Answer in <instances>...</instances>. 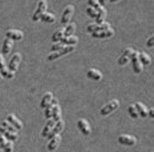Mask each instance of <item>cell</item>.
<instances>
[{
    "mask_svg": "<svg viewBox=\"0 0 154 152\" xmlns=\"http://www.w3.org/2000/svg\"><path fill=\"white\" fill-rule=\"evenodd\" d=\"M75 51V46H64L63 49H61V51H52L51 54L47 56V60L48 61H54V60H57L59 57L63 56L66 54H68V53H71V51Z\"/></svg>",
    "mask_w": 154,
    "mask_h": 152,
    "instance_id": "obj_1",
    "label": "cell"
},
{
    "mask_svg": "<svg viewBox=\"0 0 154 152\" xmlns=\"http://www.w3.org/2000/svg\"><path fill=\"white\" fill-rule=\"evenodd\" d=\"M119 107H120L119 101H117V100H113V101H110L109 103H107L105 107L101 108L100 114H101V115H108V114H110L112 112H114Z\"/></svg>",
    "mask_w": 154,
    "mask_h": 152,
    "instance_id": "obj_2",
    "label": "cell"
},
{
    "mask_svg": "<svg viewBox=\"0 0 154 152\" xmlns=\"http://www.w3.org/2000/svg\"><path fill=\"white\" fill-rule=\"evenodd\" d=\"M46 9H47V2H46V0H40L38 2V5H37V9H36V12H35L33 16H32V21H35V22L39 21L40 16L45 13Z\"/></svg>",
    "mask_w": 154,
    "mask_h": 152,
    "instance_id": "obj_3",
    "label": "cell"
},
{
    "mask_svg": "<svg viewBox=\"0 0 154 152\" xmlns=\"http://www.w3.org/2000/svg\"><path fill=\"white\" fill-rule=\"evenodd\" d=\"M130 60L132 61V69H134V71L136 73H140L143 71V64H141V62L138 58V51H132V54L130 55Z\"/></svg>",
    "mask_w": 154,
    "mask_h": 152,
    "instance_id": "obj_4",
    "label": "cell"
},
{
    "mask_svg": "<svg viewBox=\"0 0 154 152\" xmlns=\"http://www.w3.org/2000/svg\"><path fill=\"white\" fill-rule=\"evenodd\" d=\"M110 28V24L107 23V22H103L101 24H90V25H88L86 28V31L89 32V33H92V32H99V31H103V30H107Z\"/></svg>",
    "mask_w": 154,
    "mask_h": 152,
    "instance_id": "obj_5",
    "label": "cell"
},
{
    "mask_svg": "<svg viewBox=\"0 0 154 152\" xmlns=\"http://www.w3.org/2000/svg\"><path fill=\"white\" fill-rule=\"evenodd\" d=\"M72 14H74V6L69 5L68 7H66V9L63 10V14H62V17H61V23L67 25L69 23V21H70Z\"/></svg>",
    "mask_w": 154,
    "mask_h": 152,
    "instance_id": "obj_6",
    "label": "cell"
},
{
    "mask_svg": "<svg viewBox=\"0 0 154 152\" xmlns=\"http://www.w3.org/2000/svg\"><path fill=\"white\" fill-rule=\"evenodd\" d=\"M64 128V122L62 120H59L57 121L55 124H54V127L52 128V130L50 132V134L47 135V137H48V139H51L53 136H55V135H58V134H60L62 130H63Z\"/></svg>",
    "mask_w": 154,
    "mask_h": 152,
    "instance_id": "obj_7",
    "label": "cell"
},
{
    "mask_svg": "<svg viewBox=\"0 0 154 152\" xmlns=\"http://www.w3.org/2000/svg\"><path fill=\"white\" fill-rule=\"evenodd\" d=\"M119 143H121L123 145H128V146H132L137 143V139L134 136H130V135H121L119 136Z\"/></svg>",
    "mask_w": 154,
    "mask_h": 152,
    "instance_id": "obj_8",
    "label": "cell"
},
{
    "mask_svg": "<svg viewBox=\"0 0 154 152\" xmlns=\"http://www.w3.org/2000/svg\"><path fill=\"white\" fill-rule=\"evenodd\" d=\"M114 36V30L112 28H109L107 30H103V31H99V32H92V37L93 38H98V39H103V38H110Z\"/></svg>",
    "mask_w": 154,
    "mask_h": 152,
    "instance_id": "obj_9",
    "label": "cell"
},
{
    "mask_svg": "<svg viewBox=\"0 0 154 152\" xmlns=\"http://www.w3.org/2000/svg\"><path fill=\"white\" fill-rule=\"evenodd\" d=\"M21 62V55H20L19 53H16V54H14L13 57L11 58V61H9V64H8V69L11 70L12 72H15L17 68H19V64Z\"/></svg>",
    "mask_w": 154,
    "mask_h": 152,
    "instance_id": "obj_10",
    "label": "cell"
},
{
    "mask_svg": "<svg viewBox=\"0 0 154 152\" xmlns=\"http://www.w3.org/2000/svg\"><path fill=\"white\" fill-rule=\"evenodd\" d=\"M77 126L79 128V130L84 134V135H89L91 133V128L89 122L85 120V119H79L77 121Z\"/></svg>",
    "mask_w": 154,
    "mask_h": 152,
    "instance_id": "obj_11",
    "label": "cell"
},
{
    "mask_svg": "<svg viewBox=\"0 0 154 152\" xmlns=\"http://www.w3.org/2000/svg\"><path fill=\"white\" fill-rule=\"evenodd\" d=\"M60 141H61V137H60L59 134L58 135H55V136H53V137L50 139L48 144H47V150H48V151H54V150L59 146Z\"/></svg>",
    "mask_w": 154,
    "mask_h": 152,
    "instance_id": "obj_12",
    "label": "cell"
},
{
    "mask_svg": "<svg viewBox=\"0 0 154 152\" xmlns=\"http://www.w3.org/2000/svg\"><path fill=\"white\" fill-rule=\"evenodd\" d=\"M6 38H9L12 39V40L17 41V40H21V39L23 38V33L19 31V30H8L6 32Z\"/></svg>",
    "mask_w": 154,
    "mask_h": 152,
    "instance_id": "obj_13",
    "label": "cell"
},
{
    "mask_svg": "<svg viewBox=\"0 0 154 152\" xmlns=\"http://www.w3.org/2000/svg\"><path fill=\"white\" fill-rule=\"evenodd\" d=\"M86 76H88V78H89V79L96 80V81H99V80H101V78H103V75H101V72H100V71H98V70H94V69L88 70V72H86Z\"/></svg>",
    "mask_w": 154,
    "mask_h": 152,
    "instance_id": "obj_14",
    "label": "cell"
},
{
    "mask_svg": "<svg viewBox=\"0 0 154 152\" xmlns=\"http://www.w3.org/2000/svg\"><path fill=\"white\" fill-rule=\"evenodd\" d=\"M0 133H2V135H4L8 141H12V142H15L16 139H19L17 134H14V133H12V132H8L6 128H4L2 126L0 127Z\"/></svg>",
    "mask_w": 154,
    "mask_h": 152,
    "instance_id": "obj_15",
    "label": "cell"
},
{
    "mask_svg": "<svg viewBox=\"0 0 154 152\" xmlns=\"http://www.w3.org/2000/svg\"><path fill=\"white\" fill-rule=\"evenodd\" d=\"M135 105H136V108H137L138 113H139V117H143V118L148 117V109L146 108L141 102H137Z\"/></svg>",
    "mask_w": 154,
    "mask_h": 152,
    "instance_id": "obj_16",
    "label": "cell"
},
{
    "mask_svg": "<svg viewBox=\"0 0 154 152\" xmlns=\"http://www.w3.org/2000/svg\"><path fill=\"white\" fill-rule=\"evenodd\" d=\"M54 124H55V121L53 120V119H47V122H46L45 127H44V129H43V132H42V136L43 137H47V135L50 134V132L52 130V128L54 127Z\"/></svg>",
    "mask_w": 154,
    "mask_h": 152,
    "instance_id": "obj_17",
    "label": "cell"
},
{
    "mask_svg": "<svg viewBox=\"0 0 154 152\" xmlns=\"http://www.w3.org/2000/svg\"><path fill=\"white\" fill-rule=\"evenodd\" d=\"M12 47H13V40L9 38H6L4 40V44H2V49H1V51H2V54H4V55L9 54Z\"/></svg>",
    "mask_w": 154,
    "mask_h": 152,
    "instance_id": "obj_18",
    "label": "cell"
},
{
    "mask_svg": "<svg viewBox=\"0 0 154 152\" xmlns=\"http://www.w3.org/2000/svg\"><path fill=\"white\" fill-rule=\"evenodd\" d=\"M7 121H9L16 129H19V130L22 129V122H21L14 114H8V115H7Z\"/></svg>",
    "mask_w": 154,
    "mask_h": 152,
    "instance_id": "obj_19",
    "label": "cell"
},
{
    "mask_svg": "<svg viewBox=\"0 0 154 152\" xmlns=\"http://www.w3.org/2000/svg\"><path fill=\"white\" fill-rule=\"evenodd\" d=\"M64 46H75V45L78 42V38L77 37H72V36H69V37H63L61 39V41Z\"/></svg>",
    "mask_w": 154,
    "mask_h": 152,
    "instance_id": "obj_20",
    "label": "cell"
},
{
    "mask_svg": "<svg viewBox=\"0 0 154 152\" xmlns=\"http://www.w3.org/2000/svg\"><path fill=\"white\" fill-rule=\"evenodd\" d=\"M106 9L103 8V7H100L99 9H98V14H97V17H96V23L98 24H101L105 22V19H106Z\"/></svg>",
    "mask_w": 154,
    "mask_h": 152,
    "instance_id": "obj_21",
    "label": "cell"
},
{
    "mask_svg": "<svg viewBox=\"0 0 154 152\" xmlns=\"http://www.w3.org/2000/svg\"><path fill=\"white\" fill-rule=\"evenodd\" d=\"M52 119L55 122L61 120V110H60V107L58 105V103L53 105V109H52Z\"/></svg>",
    "mask_w": 154,
    "mask_h": 152,
    "instance_id": "obj_22",
    "label": "cell"
},
{
    "mask_svg": "<svg viewBox=\"0 0 154 152\" xmlns=\"http://www.w3.org/2000/svg\"><path fill=\"white\" fill-rule=\"evenodd\" d=\"M138 58H139V61L141 62V64H144V65H148V64H151V62H152L151 56H148L147 54L144 53V51L138 53Z\"/></svg>",
    "mask_w": 154,
    "mask_h": 152,
    "instance_id": "obj_23",
    "label": "cell"
},
{
    "mask_svg": "<svg viewBox=\"0 0 154 152\" xmlns=\"http://www.w3.org/2000/svg\"><path fill=\"white\" fill-rule=\"evenodd\" d=\"M52 100H53V95H52V93H46L45 95L43 96L42 101H40V108L45 109V107L48 104V103H51Z\"/></svg>",
    "mask_w": 154,
    "mask_h": 152,
    "instance_id": "obj_24",
    "label": "cell"
},
{
    "mask_svg": "<svg viewBox=\"0 0 154 152\" xmlns=\"http://www.w3.org/2000/svg\"><path fill=\"white\" fill-rule=\"evenodd\" d=\"M40 21L42 22H45V23H54L55 22V16L51 13H44L40 16Z\"/></svg>",
    "mask_w": 154,
    "mask_h": 152,
    "instance_id": "obj_25",
    "label": "cell"
},
{
    "mask_svg": "<svg viewBox=\"0 0 154 152\" xmlns=\"http://www.w3.org/2000/svg\"><path fill=\"white\" fill-rule=\"evenodd\" d=\"M76 30V25L74 23H70V24H67V26L64 28L63 30V37H69L71 36Z\"/></svg>",
    "mask_w": 154,
    "mask_h": 152,
    "instance_id": "obj_26",
    "label": "cell"
},
{
    "mask_svg": "<svg viewBox=\"0 0 154 152\" xmlns=\"http://www.w3.org/2000/svg\"><path fill=\"white\" fill-rule=\"evenodd\" d=\"M62 38H63V30H57L52 36V41L53 42H59V41H61Z\"/></svg>",
    "mask_w": 154,
    "mask_h": 152,
    "instance_id": "obj_27",
    "label": "cell"
},
{
    "mask_svg": "<svg viewBox=\"0 0 154 152\" xmlns=\"http://www.w3.org/2000/svg\"><path fill=\"white\" fill-rule=\"evenodd\" d=\"M1 126L4 127V128H6L8 132H12V133H14V134H17V132H19V129H16L9 121H7V120L4 121V122L1 124Z\"/></svg>",
    "mask_w": 154,
    "mask_h": 152,
    "instance_id": "obj_28",
    "label": "cell"
},
{
    "mask_svg": "<svg viewBox=\"0 0 154 152\" xmlns=\"http://www.w3.org/2000/svg\"><path fill=\"white\" fill-rule=\"evenodd\" d=\"M0 75L4 77V78H7V79H12L14 77V72H12L9 69H6L4 68L2 70H0Z\"/></svg>",
    "mask_w": 154,
    "mask_h": 152,
    "instance_id": "obj_29",
    "label": "cell"
},
{
    "mask_svg": "<svg viewBox=\"0 0 154 152\" xmlns=\"http://www.w3.org/2000/svg\"><path fill=\"white\" fill-rule=\"evenodd\" d=\"M128 112H129V114L132 117V118H138V117H139V113H138V111H137V108H136L135 104L129 105Z\"/></svg>",
    "mask_w": 154,
    "mask_h": 152,
    "instance_id": "obj_30",
    "label": "cell"
},
{
    "mask_svg": "<svg viewBox=\"0 0 154 152\" xmlns=\"http://www.w3.org/2000/svg\"><path fill=\"white\" fill-rule=\"evenodd\" d=\"M53 103H48L45 107V118L46 119H51L52 118V109H53Z\"/></svg>",
    "mask_w": 154,
    "mask_h": 152,
    "instance_id": "obj_31",
    "label": "cell"
},
{
    "mask_svg": "<svg viewBox=\"0 0 154 152\" xmlns=\"http://www.w3.org/2000/svg\"><path fill=\"white\" fill-rule=\"evenodd\" d=\"M64 48V45L62 42H54V44L52 45L51 47V51H61V49H63Z\"/></svg>",
    "mask_w": 154,
    "mask_h": 152,
    "instance_id": "obj_32",
    "label": "cell"
},
{
    "mask_svg": "<svg viewBox=\"0 0 154 152\" xmlns=\"http://www.w3.org/2000/svg\"><path fill=\"white\" fill-rule=\"evenodd\" d=\"M86 13H88V15H89L90 17H92V19H96L97 14H98V10H97V9H94V8H92L91 6H89L88 8H86Z\"/></svg>",
    "mask_w": 154,
    "mask_h": 152,
    "instance_id": "obj_33",
    "label": "cell"
},
{
    "mask_svg": "<svg viewBox=\"0 0 154 152\" xmlns=\"http://www.w3.org/2000/svg\"><path fill=\"white\" fill-rule=\"evenodd\" d=\"M88 4H89V6H91L92 8L97 9V10H98L100 7H103V6H100L99 0H88Z\"/></svg>",
    "mask_w": 154,
    "mask_h": 152,
    "instance_id": "obj_34",
    "label": "cell"
},
{
    "mask_svg": "<svg viewBox=\"0 0 154 152\" xmlns=\"http://www.w3.org/2000/svg\"><path fill=\"white\" fill-rule=\"evenodd\" d=\"M129 61H130V57L125 56V55H122V56L119 58V61H117V63L120 64V65H125V64L128 63Z\"/></svg>",
    "mask_w": 154,
    "mask_h": 152,
    "instance_id": "obj_35",
    "label": "cell"
},
{
    "mask_svg": "<svg viewBox=\"0 0 154 152\" xmlns=\"http://www.w3.org/2000/svg\"><path fill=\"white\" fill-rule=\"evenodd\" d=\"M4 151H6V152L13 151V143H12V141H7L6 145L4 148Z\"/></svg>",
    "mask_w": 154,
    "mask_h": 152,
    "instance_id": "obj_36",
    "label": "cell"
},
{
    "mask_svg": "<svg viewBox=\"0 0 154 152\" xmlns=\"http://www.w3.org/2000/svg\"><path fill=\"white\" fill-rule=\"evenodd\" d=\"M7 141H8V139L2 135V133H0V146H1V149H4V148H5Z\"/></svg>",
    "mask_w": 154,
    "mask_h": 152,
    "instance_id": "obj_37",
    "label": "cell"
},
{
    "mask_svg": "<svg viewBox=\"0 0 154 152\" xmlns=\"http://www.w3.org/2000/svg\"><path fill=\"white\" fill-rule=\"evenodd\" d=\"M146 46L149 47V48H151V47H154V34L153 36H151V37L147 39V41H146Z\"/></svg>",
    "mask_w": 154,
    "mask_h": 152,
    "instance_id": "obj_38",
    "label": "cell"
},
{
    "mask_svg": "<svg viewBox=\"0 0 154 152\" xmlns=\"http://www.w3.org/2000/svg\"><path fill=\"white\" fill-rule=\"evenodd\" d=\"M132 51H134V49H131V48H127V49H124L122 55H125V56L130 57V55L132 54Z\"/></svg>",
    "mask_w": 154,
    "mask_h": 152,
    "instance_id": "obj_39",
    "label": "cell"
},
{
    "mask_svg": "<svg viewBox=\"0 0 154 152\" xmlns=\"http://www.w3.org/2000/svg\"><path fill=\"white\" fill-rule=\"evenodd\" d=\"M5 68V63H4V60H2V57L0 55V70H2Z\"/></svg>",
    "mask_w": 154,
    "mask_h": 152,
    "instance_id": "obj_40",
    "label": "cell"
},
{
    "mask_svg": "<svg viewBox=\"0 0 154 152\" xmlns=\"http://www.w3.org/2000/svg\"><path fill=\"white\" fill-rule=\"evenodd\" d=\"M148 117L154 118V109H149V110H148Z\"/></svg>",
    "mask_w": 154,
    "mask_h": 152,
    "instance_id": "obj_41",
    "label": "cell"
},
{
    "mask_svg": "<svg viewBox=\"0 0 154 152\" xmlns=\"http://www.w3.org/2000/svg\"><path fill=\"white\" fill-rule=\"evenodd\" d=\"M106 2H107V0H99L100 6H105V5H106Z\"/></svg>",
    "mask_w": 154,
    "mask_h": 152,
    "instance_id": "obj_42",
    "label": "cell"
},
{
    "mask_svg": "<svg viewBox=\"0 0 154 152\" xmlns=\"http://www.w3.org/2000/svg\"><path fill=\"white\" fill-rule=\"evenodd\" d=\"M110 2H116V1H120V0H109Z\"/></svg>",
    "mask_w": 154,
    "mask_h": 152,
    "instance_id": "obj_43",
    "label": "cell"
},
{
    "mask_svg": "<svg viewBox=\"0 0 154 152\" xmlns=\"http://www.w3.org/2000/svg\"><path fill=\"white\" fill-rule=\"evenodd\" d=\"M1 77H2V76H1V75H0V80H1Z\"/></svg>",
    "mask_w": 154,
    "mask_h": 152,
    "instance_id": "obj_44",
    "label": "cell"
},
{
    "mask_svg": "<svg viewBox=\"0 0 154 152\" xmlns=\"http://www.w3.org/2000/svg\"><path fill=\"white\" fill-rule=\"evenodd\" d=\"M0 150H1V146H0Z\"/></svg>",
    "mask_w": 154,
    "mask_h": 152,
    "instance_id": "obj_45",
    "label": "cell"
}]
</instances>
